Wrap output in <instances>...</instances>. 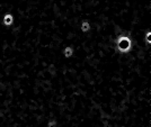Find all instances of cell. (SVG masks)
<instances>
[{
  "label": "cell",
  "instance_id": "6da1fadb",
  "mask_svg": "<svg viewBox=\"0 0 151 127\" xmlns=\"http://www.w3.org/2000/svg\"><path fill=\"white\" fill-rule=\"evenodd\" d=\"M115 49L120 54H129L131 53L133 49V39L130 35H125V34H121L119 36H116L115 41Z\"/></svg>",
  "mask_w": 151,
  "mask_h": 127
},
{
  "label": "cell",
  "instance_id": "7a4b0ae2",
  "mask_svg": "<svg viewBox=\"0 0 151 127\" xmlns=\"http://www.w3.org/2000/svg\"><path fill=\"white\" fill-rule=\"evenodd\" d=\"M2 25L5 27H12L14 26V23H15V17L12 13H6L4 14L2 16Z\"/></svg>",
  "mask_w": 151,
  "mask_h": 127
},
{
  "label": "cell",
  "instance_id": "3957f363",
  "mask_svg": "<svg viewBox=\"0 0 151 127\" xmlns=\"http://www.w3.org/2000/svg\"><path fill=\"white\" fill-rule=\"evenodd\" d=\"M75 55V49L72 45H67L64 46L62 50V56L65 59V60H69L71 57Z\"/></svg>",
  "mask_w": 151,
  "mask_h": 127
},
{
  "label": "cell",
  "instance_id": "277c9868",
  "mask_svg": "<svg viewBox=\"0 0 151 127\" xmlns=\"http://www.w3.org/2000/svg\"><path fill=\"white\" fill-rule=\"evenodd\" d=\"M79 28H80V32L82 34H88L91 31V24H90L89 19H82Z\"/></svg>",
  "mask_w": 151,
  "mask_h": 127
},
{
  "label": "cell",
  "instance_id": "5b68a950",
  "mask_svg": "<svg viewBox=\"0 0 151 127\" xmlns=\"http://www.w3.org/2000/svg\"><path fill=\"white\" fill-rule=\"evenodd\" d=\"M150 36H151V31L148 29V31L145 32V34H143V43H145L147 46H150L151 45Z\"/></svg>",
  "mask_w": 151,
  "mask_h": 127
},
{
  "label": "cell",
  "instance_id": "8992f818",
  "mask_svg": "<svg viewBox=\"0 0 151 127\" xmlns=\"http://www.w3.org/2000/svg\"><path fill=\"white\" fill-rule=\"evenodd\" d=\"M45 127H59V124H58V121L55 118H50L46 121V126Z\"/></svg>",
  "mask_w": 151,
  "mask_h": 127
}]
</instances>
